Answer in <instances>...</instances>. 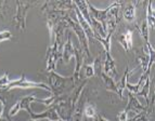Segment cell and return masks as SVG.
Here are the masks:
<instances>
[{"instance_id":"cell-1","label":"cell","mask_w":155,"mask_h":121,"mask_svg":"<svg viewBox=\"0 0 155 121\" xmlns=\"http://www.w3.org/2000/svg\"><path fill=\"white\" fill-rule=\"evenodd\" d=\"M40 75H44L46 78L47 82L49 84V88L51 89V94L55 96H62L65 93L71 91V89L75 88L76 84L74 82L73 76H64L59 75L55 72H39Z\"/></svg>"},{"instance_id":"cell-2","label":"cell","mask_w":155,"mask_h":121,"mask_svg":"<svg viewBox=\"0 0 155 121\" xmlns=\"http://www.w3.org/2000/svg\"><path fill=\"white\" fill-rule=\"evenodd\" d=\"M39 3L36 1H15L16 11L13 16V25L15 26L16 29H20L22 31H25L26 29V16L27 12L33 7H36Z\"/></svg>"},{"instance_id":"cell-3","label":"cell","mask_w":155,"mask_h":121,"mask_svg":"<svg viewBox=\"0 0 155 121\" xmlns=\"http://www.w3.org/2000/svg\"><path fill=\"white\" fill-rule=\"evenodd\" d=\"M42 89L46 90L51 94V89L49 88V85H47L45 82H35V81H31L25 77L24 74L21 75V78L16 80H11L10 83L7 84L3 89H1V92H5V91H10L13 89Z\"/></svg>"},{"instance_id":"cell-4","label":"cell","mask_w":155,"mask_h":121,"mask_svg":"<svg viewBox=\"0 0 155 121\" xmlns=\"http://www.w3.org/2000/svg\"><path fill=\"white\" fill-rule=\"evenodd\" d=\"M65 21H66L67 25H68V28H71L76 33V36H77L78 40H79L80 46L83 48L86 57L90 59L91 55H90V50H89V39H88V37L86 36V33H84L83 28L80 27L77 22H75L74 20H72V18H70V14H68V13H67V15L65 16Z\"/></svg>"},{"instance_id":"cell-5","label":"cell","mask_w":155,"mask_h":121,"mask_svg":"<svg viewBox=\"0 0 155 121\" xmlns=\"http://www.w3.org/2000/svg\"><path fill=\"white\" fill-rule=\"evenodd\" d=\"M37 100H38V98L35 96V94H29V95L23 96L21 100H18V102L11 107V109L8 113V116L9 117L16 116L18 111H21L22 109L28 111V109L31 108V103H33V102H37Z\"/></svg>"},{"instance_id":"cell-6","label":"cell","mask_w":155,"mask_h":121,"mask_svg":"<svg viewBox=\"0 0 155 121\" xmlns=\"http://www.w3.org/2000/svg\"><path fill=\"white\" fill-rule=\"evenodd\" d=\"M125 109L128 113L129 119H134L138 115L147 111V107L141 105V103L136 97V94H132V93H129V95H128V103H127V106Z\"/></svg>"},{"instance_id":"cell-7","label":"cell","mask_w":155,"mask_h":121,"mask_svg":"<svg viewBox=\"0 0 155 121\" xmlns=\"http://www.w3.org/2000/svg\"><path fill=\"white\" fill-rule=\"evenodd\" d=\"M88 5V10L89 14H90V18H93L94 21H97L98 23H100L103 27L104 31H105V26H106V21H107V13L110 11V5L104 10H100V9H97L96 7H93L90 2H87Z\"/></svg>"},{"instance_id":"cell-8","label":"cell","mask_w":155,"mask_h":121,"mask_svg":"<svg viewBox=\"0 0 155 121\" xmlns=\"http://www.w3.org/2000/svg\"><path fill=\"white\" fill-rule=\"evenodd\" d=\"M74 50H75L74 57H75V59H76V63H75V70H74L73 78H74L75 84H77L80 78V70H81V67L84 66V62H85V59H86V55H85V53H84L83 48L80 46H74Z\"/></svg>"},{"instance_id":"cell-9","label":"cell","mask_w":155,"mask_h":121,"mask_svg":"<svg viewBox=\"0 0 155 121\" xmlns=\"http://www.w3.org/2000/svg\"><path fill=\"white\" fill-rule=\"evenodd\" d=\"M28 113L31 116V119H34V120H44V119H48L50 121H54L60 119L59 113H58L57 107L55 106H51L49 109H47L46 111H41L39 113H35L33 111V109L29 108L28 109Z\"/></svg>"},{"instance_id":"cell-10","label":"cell","mask_w":155,"mask_h":121,"mask_svg":"<svg viewBox=\"0 0 155 121\" xmlns=\"http://www.w3.org/2000/svg\"><path fill=\"white\" fill-rule=\"evenodd\" d=\"M139 2H122V8L123 11V18L126 22L128 23L136 24V5Z\"/></svg>"},{"instance_id":"cell-11","label":"cell","mask_w":155,"mask_h":121,"mask_svg":"<svg viewBox=\"0 0 155 121\" xmlns=\"http://www.w3.org/2000/svg\"><path fill=\"white\" fill-rule=\"evenodd\" d=\"M105 52V51H104ZM103 72L105 75H107L111 78H117L118 74H117L116 69V64H115V59L111 55V53L105 52V59H104L103 63Z\"/></svg>"},{"instance_id":"cell-12","label":"cell","mask_w":155,"mask_h":121,"mask_svg":"<svg viewBox=\"0 0 155 121\" xmlns=\"http://www.w3.org/2000/svg\"><path fill=\"white\" fill-rule=\"evenodd\" d=\"M117 41L123 46L126 52H129L132 48V30L125 28L117 35Z\"/></svg>"},{"instance_id":"cell-13","label":"cell","mask_w":155,"mask_h":121,"mask_svg":"<svg viewBox=\"0 0 155 121\" xmlns=\"http://www.w3.org/2000/svg\"><path fill=\"white\" fill-rule=\"evenodd\" d=\"M74 53H75V50H74V46L72 43V38H71V33L67 35L66 41L63 44V49H62V61L64 64H68L72 57H74Z\"/></svg>"},{"instance_id":"cell-14","label":"cell","mask_w":155,"mask_h":121,"mask_svg":"<svg viewBox=\"0 0 155 121\" xmlns=\"http://www.w3.org/2000/svg\"><path fill=\"white\" fill-rule=\"evenodd\" d=\"M151 85H152V78H151V74L147 77L144 83H143L141 90L138 92L137 95H141L145 98L147 105H151L153 104V96L150 97V90H151Z\"/></svg>"},{"instance_id":"cell-15","label":"cell","mask_w":155,"mask_h":121,"mask_svg":"<svg viewBox=\"0 0 155 121\" xmlns=\"http://www.w3.org/2000/svg\"><path fill=\"white\" fill-rule=\"evenodd\" d=\"M151 70H152V68H150V69H147L145 72H143L142 76L140 77V80L138 81L137 84H131V83H129L128 81H127L126 83V89L128 90V92L129 93H132V94H136L137 95L138 92H139L140 90H141V88H142L143 83H144L145 79H147V77L151 74Z\"/></svg>"},{"instance_id":"cell-16","label":"cell","mask_w":155,"mask_h":121,"mask_svg":"<svg viewBox=\"0 0 155 121\" xmlns=\"http://www.w3.org/2000/svg\"><path fill=\"white\" fill-rule=\"evenodd\" d=\"M136 69H138V66L137 67H134V70H132L131 72H130V69H129V66L127 65L126 66V70H125V74H124V76L122 77V79L119 80V82H117L116 83V85H117V90H118V93H119V98L120 100H123V91L126 89V83H127V81H128V77H129L131 74H134V72H136Z\"/></svg>"},{"instance_id":"cell-17","label":"cell","mask_w":155,"mask_h":121,"mask_svg":"<svg viewBox=\"0 0 155 121\" xmlns=\"http://www.w3.org/2000/svg\"><path fill=\"white\" fill-rule=\"evenodd\" d=\"M101 79L103 81L104 85H105V90L106 91H110V92H113L115 94L119 96V93H118V90H117V85H116V82L114 81L113 78L109 77L107 75H105L104 72L101 74Z\"/></svg>"},{"instance_id":"cell-18","label":"cell","mask_w":155,"mask_h":121,"mask_svg":"<svg viewBox=\"0 0 155 121\" xmlns=\"http://www.w3.org/2000/svg\"><path fill=\"white\" fill-rule=\"evenodd\" d=\"M145 7V20L147 25L151 28H154V2L153 1H147Z\"/></svg>"},{"instance_id":"cell-19","label":"cell","mask_w":155,"mask_h":121,"mask_svg":"<svg viewBox=\"0 0 155 121\" xmlns=\"http://www.w3.org/2000/svg\"><path fill=\"white\" fill-rule=\"evenodd\" d=\"M98 113H99L97 111V108L92 104H88L87 106L84 107V116H85L86 118L90 119V120H97Z\"/></svg>"},{"instance_id":"cell-20","label":"cell","mask_w":155,"mask_h":121,"mask_svg":"<svg viewBox=\"0 0 155 121\" xmlns=\"http://www.w3.org/2000/svg\"><path fill=\"white\" fill-rule=\"evenodd\" d=\"M93 69H94V76H98L99 78L101 77V74L103 72V61H102V57L101 55H99L94 61H93Z\"/></svg>"},{"instance_id":"cell-21","label":"cell","mask_w":155,"mask_h":121,"mask_svg":"<svg viewBox=\"0 0 155 121\" xmlns=\"http://www.w3.org/2000/svg\"><path fill=\"white\" fill-rule=\"evenodd\" d=\"M81 70H84V74H85V78H91L94 76V69H93V64H88V65H84L81 67ZM80 70V72H81Z\"/></svg>"},{"instance_id":"cell-22","label":"cell","mask_w":155,"mask_h":121,"mask_svg":"<svg viewBox=\"0 0 155 121\" xmlns=\"http://www.w3.org/2000/svg\"><path fill=\"white\" fill-rule=\"evenodd\" d=\"M10 39H12V35H11L10 30L0 31V42L7 41V40H10Z\"/></svg>"},{"instance_id":"cell-23","label":"cell","mask_w":155,"mask_h":121,"mask_svg":"<svg viewBox=\"0 0 155 121\" xmlns=\"http://www.w3.org/2000/svg\"><path fill=\"white\" fill-rule=\"evenodd\" d=\"M128 120H129V117H128V113L126 111V109L118 113V115H117V121H128Z\"/></svg>"},{"instance_id":"cell-24","label":"cell","mask_w":155,"mask_h":121,"mask_svg":"<svg viewBox=\"0 0 155 121\" xmlns=\"http://www.w3.org/2000/svg\"><path fill=\"white\" fill-rule=\"evenodd\" d=\"M131 121H149V119H147V113H140V115H138L137 117H134V119H131Z\"/></svg>"},{"instance_id":"cell-25","label":"cell","mask_w":155,"mask_h":121,"mask_svg":"<svg viewBox=\"0 0 155 121\" xmlns=\"http://www.w3.org/2000/svg\"><path fill=\"white\" fill-rule=\"evenodd\" d=\"M5 103L2 98H0V119L2 117L3 113H5Z\"/></svg>"},{"instance_id":"cell-26","label":"cell","mask_w":155,"mask_h":121,"mask_svg":"<svg viewBox=\"0 0 155 121\" xmlns=\"http://www.w3.org/2000/svg\"><path fill=\"white\" fill-rule=\"evenodd\" d=\"M97 118H98V119H97V121H110V120H107L106 118H104L101 113H98V117H97Z\"/></svg>"},{"instance_id":"cell-27","label":"cell","mask_w":155,"mask_h":121,"mask_svg":"<svg viewBox=\"0 0 155 121\" xmlns=\"http://www.w3.org/2000/svg\"><path fill=\"white\" fill-rule=\"evenodd\" d=\"M5 2H3V1H0V14L2 13V10H3V7H5Z\"/></svg>"},{"instance_id":"cell-28","label":"cell","mask_w":155,"mask_h":121,"mask_svg":"<svg viewBox=\"0 0 155 121\" xmlns=\"http://www.w3.org/2000/svg\"><path fill=\"white\" fill-rule=\"evenodd\" d=\"M50 121V120H49ZM54 121H67V120H65V119H61V118H60V119H58V120H54Z\"/></svg>"},{"instance_id":"cell-29","label":"cell","mask_w":155,"mask_h":121,"mask_svg":"<svg viewBox=\"0 0 155 121\" xmlns=\"http://www.w3.org/2000/svg\"><path fill=\"white\" fill-rule=\"evenodd\" d=\"M29 121H44V120H34V119H31Z\"/></svg>"},{"instance_id":"cell-30","label":"cell","mask_w":155,"mask_h":121,"mask_svg":"<svg viewBox=\"0 0 155 121\" xmlns=\"http://www.w3.org/2000/svg\"><path fill=\"white\" fill-rule=\"evenodd\" d=\"M7 118H8V120H9V121H12V120H10V117H9V116L7 117Z\"/></svg>"}]
</instances>
